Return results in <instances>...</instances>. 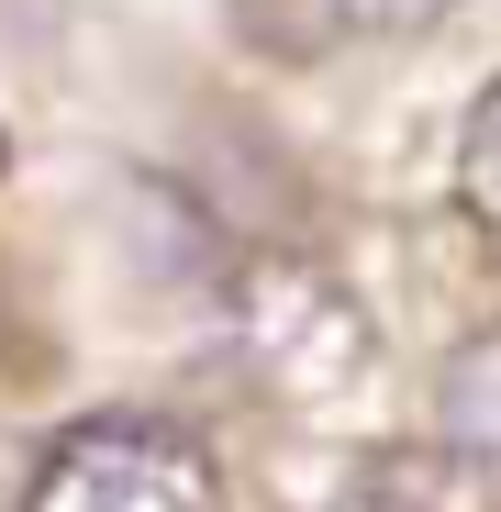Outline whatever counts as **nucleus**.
Returning <instances> with one entry per match:
<instances>
[{"instance_id":"nucleus-1","label":"nucleus","mask_w":501,"mask_h":512,"mask_svg":"<svg viewBox=\"0 0 501 512\" xmlns=\"http://www.w3.org/2000/svg\"><path fill=\"white\" fill-rule=\"evenodd\" d=\"M23 512H223V468L167 412H78L34 457Z\"/></svg>"},{"instance_id":"nucleus-2","label":"nucleus","mask_w":501,"mask_h":512,"mask_svg":"<svg viewBox=\"0 0 501 512\" xmlns=\"http://www.w3.org/2000/svg\"><path fill=\"white\" fill-rule=\"evenodd\" d=\"M435 412H446V446H457V457H479V468L501 479V323H490V334H468V346L446 357Z\"/></svg>"},{"instance_id":"nucleus-3","label":"nucleus","mask_w":501,"mask_h":512,"mask_svg":"<svg viewBox=\"0 0 501 512\" xmlns=\"http://www.w3.org/2000/svg\"><path fill=\"white\" fill-rule=\"evenodd\" d=\"M457 201H468V223L501 245V78L468 101V123H457Z\"/></svg>"},{"instance_id":"nucleus-4","label":"nucleus","mask_w":501,"mask_h":512,"mask_svg":"<svg viewBox=\"0 0 501 512\" xmlns=\"http://www.w3.org/2000/svg\"><path fill=\"white\" fill-rule=\"evenodd\" d=\"M357 34H424V23H446V0H334Z\"/></svg>"},{"instance_id":"nucleus-5","label":"nucleus","mask_w":501,"mask_h":512,"mask_svg":"<svg viewBox=\"0 0 501 512\" xmlns=\"http://www.w3.org/2000/svg\"><path fill=\"white\" fill-rule=\"evenodd\" d=\"M0 156H12V145H0Z\"/></svg>"}]
</instances>
